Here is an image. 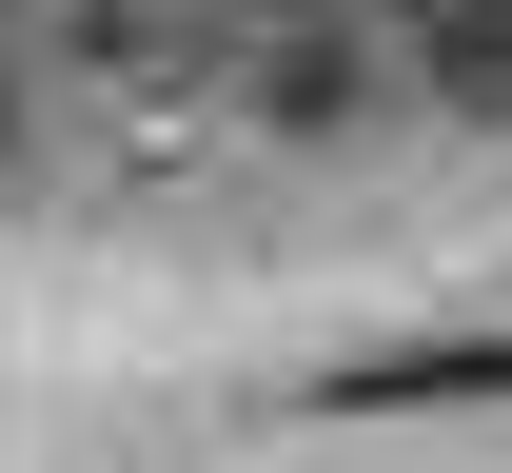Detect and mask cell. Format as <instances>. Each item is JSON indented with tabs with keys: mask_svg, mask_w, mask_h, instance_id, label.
<instances>
[{
	"mask_svg": "<svg viewBox=\"0 0 512 473\" xmlns=\"http://www.w3.org/2000/svg\"><path fill=\"white\" fill-rule=\"evenodd\" d=\"M473 395H512V336H414V355H335L316 375V414H473Z\"/></svg>",
	"mask_w": 512,
	"mask_h": 473,
	"instance_id": "cell-1",
	"label": "cell"
},
{
	"mask_svg": "<svg viewBox=\"0 0 512 473\" xmlns=\"http://www.w3.org/2000/svg\"><path fill=\"white\" fill-rule=\"evenodd\" d=\"M0 138H20V99H0Z\"/></svg>",
	"mask_w": 512,
	"mask_h": 473,
	"instance_id": "cell-2",
	"label": "cell"
}]
</instances>
